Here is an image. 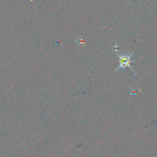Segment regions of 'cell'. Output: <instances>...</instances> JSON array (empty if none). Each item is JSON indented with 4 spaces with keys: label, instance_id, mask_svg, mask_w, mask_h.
Listing matches in <instances>:
<instances>
[{
    "label": "cell",
    "instance_id": "1",
    "mask_svg": "<svg viewBox=\"0 0 157 157\" xmlns=\"http://www.w3.org/2000/svg\"><path fill=\"white\" fill-rule=\"evenodd\" d=\"M134 55V53L132 52L130 54H117V56L119 58V66L116 68L115 70V72H117L119 70H123L125 69L126 68L129 67L132 71H134V69L132 68L131 66H130V63H133V62H135L134 61H132L131 60V57Z\"/></svg>",
    "mask_w": 157,
    "mask_h": 157
}]
</instances>
